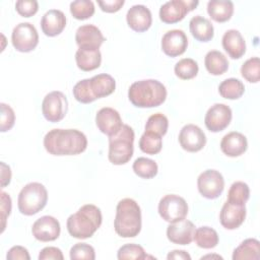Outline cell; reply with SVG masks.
Returning a JSON list of instances; mask_svg holds the SVG:
<instances>
[{
  "instance_id": "40",
  "label": "cell",
  "mask_w": 260,
  "mask_h": 260,
  "mask_svg": "<svg viewBox=\"0 0 260 260\" xmlns=\"http://www.w3.org/2000/svg\"><path fill=\"white\" fill-rule=\"evenodd\" d=\"M75 100L81 104H89L94 102L96 99L92 94L89 84V78L79 80L72 89Z\"/></svg>"
},
{
  "instance_id": "14",
  "label": "cell",
  "mask_w": 260,
  "mask_h": 260,
  "mask_svg": "<svg viewBox=\"0 0 260 260\" xmlns=\"http://www.w3.org/2000/svg\"><path fill=\"white\" fill-rule=\"evenodd\" d=\"M60 222L54 216L44 215L38 218L31 226L32 236L41 242H52L59 238Z\"/></svg>"
},
{
  "instance_id": "10",
  "label": "cell",
  "mask_w": 260,
  "mask_h": 260,
  "mask_svg": "<svg viewBox=\"0 0 260 260\" xmlns=\"http://www.w3.org/2000/svg\"><path fill=\"white\" fill-rule=\"evenodd\" d=\"M197 0H171L159 8V18L162 22L173 24L181 21L186 14L198 5Z\"/></svg>"
},
{
  "instance_id": "37",
  "label": "cell",
  "mask_w": 260,
  "mask_h": 260,
  "mask_svg": "<svg viewBox=\"0 0 260 260\" xmlns=\"http://www.w3.org/2000/svg\"><path fill=\"white\" fill-rule=\"evenodd\" d=\"M168 128H169V120L161 113H156V114L151 115L147 119L146 124H145L146 132H152L161 137L164 135H166Z\"/></svg>"
},
{
  "instance_id": "23",
  "label": "cell",
  "mask_w": 260,
  "mask_h": 260,
  "mask_svg": "<svg viewBox=\"0 0 260 260\" xmlns=\"http://www.w3.org/2000/svg\"><path fill=\"white\" fill-rule=\"evenodd\" d=\"M66 26V16L58 9H50L41 20L43 32L48 37H56L60 35Z\"/></svg>"
},
{
  "instance_id": "8",
  "label": "cell",
  "mask_w": 260,
  "mask_h": 260,
  "mask_svg": "<svg viewBox=\"0 0 260 260\" xmlns=\"http://www.w3.org/2000/svg\"><path fill=\"white\" fill-rule=\"evenodd\" d=\"M68 111V101L62 91L54 90L46 94L42 102V113L45 119L52 123L64 119Z\"/></svg>"
},
{
  "instance_id": "5",
  "label": "cell",
  "mask_w": 260,
  "mask_h": 260,
  "mask_svg": "<svg viewBox=\"0 0 260 260\" xmlns=\"http://www.w3.org/2000/svg\"><path fill=\"white\" fill-rule=\"evenodd\" d=\"M135 134L132 127L127 124H123L120 131L109 137V160L116 166L127 164L134 151Z\"/></svg>"
},
{
  "instance_id": "22",
  "label": "cell",
  "mask_w": 260,
  "mask_h": 260,
  "mask_svg": "<svg viewBox=\"0 0 260 260\" xmlns=\"http://www.w3.org/2000/svg\"><path fill=\"white\" fill-rule=\"evenodd\" d=\"M222 48L232 59H240L246 53V42L238 29H228L221 39Z\"/></svg>"
},
{
  "instance_id": "4",
  "label": "cell",
  "mask_w": 260,
  "mask_h": 260,
  "mask_svg": "<svg viewBox=\"0 0 260 260\" xmlns=\"http://www.w3.org/2000/svg\"><path fill=\"white\" fill-rule=\"evenodd\" d=\"M141 209L132 198L120 200L116 207L114 229L122 238H134L141 231Z\"/></svg>"
},
{
  "instance_id": "36",
  "label": "cell",
  "mask_w": 260,
  "mask_h": 260,
  "mask_svg": "<svg viewBox=\"0 0 260 260\" xmlns=\"http://www.w3.org/2000/svg\"><path fill=\"white\" fill-rule=\"evenodd\" d=\"M70 13L78 20H85L94 14V4L90 0H76L70 3Z\"/></svg>"
},
{
  "instance_id": "42",
  "label": "cell",
  "mask_w": 260,
  "mask_h": 260,
  "mask_svg": "<svg viewBox=\"0 0 260 260\" xmlns=\"http://www.w3.org/2000/svg\"><path fill=\"white\" fill-rule=\"evenodd\" d=\"M1 106V119H0V131L6 132L9 131L15 123V114L13 109L4 103L0 104Z\"/></svg>"
},
{
  "instance_id": "29",
  "label": "cell",
  "mask_w": 260,
  "mask_h": 260,
  "mask_svg": "<svg viewBox=\"0 0 260 260\" xmlns=\"http://www.w3.org/2000/svg\"><path fill=\"white\" fill-rule=\"evenodd\" d=\"M204 65L206 70L212 75H221L229 69L226 57L217 50H211L205 55Z\"/></svg>"
},
{
  "instance_id": "26",
  "label": "cell",
  "mask_w": 260,
  "mask_h": 260,
  "mask_svg": "<svg viewBox=\"0 0 260 260\" xmlns=\"http://www.w3.org/2000/svg\"><path fill=\"white\" fill-rule=\"evenodd\" d=\"M90 89L95 99H102L112 94L116 88V81L113 76L101 73L89 78Z\"/></svg>"
},
{
  "instance_id": "11",
  "label": "cell",
  "mask_w": 260,
  "mask_h": 260,
  "mask_svg": "<svg viewBox=\"0 0 260 260\" xmlns=\"http://www.w3.org/2000/svg\"><path fill=\"white\" fill-rule=\"evenodd\" d=\"M197 188L204 198L215 199L221 195L224 189V179L218 171L209 169L199 175Z\"/></svg>"
},
{
  "instance_id": "31",
  "label": "cell",
  "mask_w": 260,
  "mask_h": 260,
  "mask_svg": "<svg viewBox=\"0 0 260 260\" xmlns=\"http://www.w3.org/2000/svg\"><path fill=\"white\" fill-rule=\"evenodd\" d=\"M218 92L226 100H238L244 94L245 85L238 78H228L219 84Z\"/></svg>"
},
{
  "instance_id": "38",
  "label": "cell",
  "mask_w": 260,
  "mask_h": 260,
  "mask_svg": "<svg viewBox=\"0 0 260 260\" xmlns=\"http://www.w3.org/2000/svg\"><path fill=\"white\" fill-rule=\"evenodd\" d=\"M242 76L249 82L257 83L260 79V60L258 57H252L246 60L241 67Z\"/></svg>"
},
{
  "instance_id": "15",
  "label": "cell",
  "mask_w": 260,
  "mask_h": 260,
  "mask_svg": "<svg viewBox=\"0 0 260 260\" xmlns=\"http://www.w3.org/2000/svg\"><path fill=\"white\" fill-rule=\"evenodd\" d=\"M95 124L99 130L109 137L117 134L123 126L119 112L110 107H105L98 111L95 115Z\"/></svg>"
},
{
  "instance_id": "25",
  "label": "cell",
  "mask_w": 260,
  "mask_h": 260,
  "mask_svg": "<svg viewBox=\"0 0 260 260\" xmlns=\"http://www.w3.org/2000/svg\"><path fill=\"white\" fill-rule=\"evenodd\" d=\"M77 67L82 71H92L101 66L102 54L100 49H82L78 48L75 53Z\"/></svg>"
},
{
  "instance_id": "7",
  "label": "cell",
  "mask_w": 260,
  "mask_h": 260,
  "mask_svg": "<svg viewBox=\"0 0 260 260\" xmlns=\"http://www.w3.org/2000/svg\"><path fill=\"white\" fill-rule=\"evenodd\" d=\"M157 210L164 220L174 223L186 218L188 204L183 197L176 194H168L159 200Z\"/></svg>"
},
{
  "instance_id": "50",
  "label": "cell",
  "mask_w": 260,
  "mask_h": 260,
  "mask_svg": "<svg viewBox=\"0 0 260 260\" xmlns=\"http://www.w3.org/2000/svg\"><path fill=\"white\" fill-rule=\"evenodd\" d=\"M213 257H215V258H217V259H222V257H221V256H219V255H206V256H203V257H201V259H206V258H213Z\"/></svg>"
},
{
  "instance_id": "30",
  "label": "cell",
  "mask_w": 260,
  "mask_h": 260,
  "mask_svg": "<svg viewBox=\"0 0 260 260\" xmlns=\"http://www.w3.org/2000/svg\"><path fill=\"white\" fill-rule=\"evenodd\" d=\"M193 240L202 249H212L217 246L219 241L216 231L210 226H200L195 230Z\"/></svg>"
},
{
  "instance_id": "45",
  "label": "cell",
  "mask_w": 260,
  "mask_h": 260,
  "mask_svg": "<svg viewBox=\"0 0 260 260\" xmlns=\"http://www.w3.org/2000/svg\"><path fill=\"white\" fill-rule=\"evenodd\" d=\"M62 251L57 247H46L41 250L39 260H63Z\"/></svg>"
},
{
  "instance_id": "33",
  "label": "cell",
  "mask_w": 260,
  "mask_h": 260,
  "mask_svg": "<svg viewBox=\"0 0 260 260\" xmlns=\"http://www.w3.org/2000/svg\"><path fill=\"white\" fill-rule=\"evenodd\" d=\"M139 148L146 154H156L162 148V138L152 132L144 131L139 139Z\"/></svg>"
},
{
  "instance_id": "27",
  "label": "cell",
  "mask_w": 260,
  "mask_h": 260,
  "mask_svg": "<svg viewBox=\"0 0 260 260\" xmlns=\"http://www.w3.org/2000/svg\"><path fill=\"white\" fill-rule=\"evenodd\" d=\"M207 13L216 22H225L234 13V3L230 0H210L207 3Z\"/></svg>"
},
{
  "instance_id": "3",
  "label": "cell",
  "mask_w": 260,
  "mask_h": 260,
  "mask_svg": "<svg viewBox=\"0 0 260 260\" xmlns=\"http://www.w3.org/2000/svg\"><path fill=\"white\" fill-rule=\"evenodd\" d=\"M166 86L156 79H143L133 82L128 89V98L137 108H155L167 99Z\"/></svg>"
},
{
  "instance_id": "9",
  "label": "cell",
  "mask_w": 260,
  "mask_h": 260,
  "mask_svg": "<svg viewBox=\"0 0 260 260\" xmlns=\"http://www.w3.org/2000/svg\"><path fill=\"white\" fill-rule=\"evenodd\" d=\"M11 42L16 51L28 53L35 50L39 44L38 30L29 22H20L12 30Z\"/></svg>"
},
{
  "instance_id": "39",
  "label": "cell",
  "mask_w": 260,
  "mask_h": 260,
  "mask_svg": "<svg viewBox=\"0 0 260 260\" xmlns=\"http://www.w3.org/2000/svg\"><path fill=\"white\" fill-rule=\"evenodd\" d=\"M117 258L119 260H143L147 258V255L140 245L126 244L119 248Z\"/></svg>"
},
{
  "instance_id": "43",
  "label": "cell",
  "mask_w": 260,
  "mask_h": 260,
  "mask_svg": "<svg viewBox=\"0 0 260 260\" xmlns=\"http://www.w3.org/2000/svg\"><path fill=\"white\" fill-rule=\"evenodd\" d=\"M15 9L22 17H30L39 10V3L36 0H18L15 3Z\"/></svg>"
},
{
  "instance_id": "19",
  "label": "cell",
  "mask_w": 260,
  "mask_h": 260,
  "mask_svg": "<svg viewBox=\"0 0 260 260\" xmlns=\"http://www.w3.org/2000/svg\"><path fill=\"white\" fill-rule=\"evenodd\" d=\"M195 225L188 219L170 223L167 229V238L171 243L177 245H189L193 241Z\"/></svg>"
},
{
  "instance_id": "28",
  "label": "cell",
  "mask_w": 260,
  "mask_h": 260,
  "mask_svg": "<svg viewBox=\"0 0 260 260\" xmlns=\"http://www.w3.org/2000/svg\"><path fill=\"white\" fill-rule=\"evenodd\" d=\"M260 243L258 240L249 238L244 240L233 252V260H259Z\"/></svg>"
},
{
  "instance_id": "17",
  "label": "cell",
  "mask_w": 260,
  "mask_h": 260,
  "mask_svg": "<svg viewBox=\"0 0 260 260\" xmlns=\"http://www.w3.org/2000/svg\"><path fill=\"white\" fill-rule=\"evenodd\" d=\"M75 41L82 49H100L106 41L101 29L93 24H83L75 32Z\"/></svg>"
},
{
  "instance_id": "34",
  "label": "cell",
  "mask_w": 260,
  "mask_h": 260,
  "mask_svg": "<svg viewBox=\"0 0 260 260\" xmlns=\"http://www.w3.org/2000/svg\"><path fill=\"white\" fill-rule=\"evenodd\" d=\"M250 198V188L249 186L242 181L234 182L228 192V201L239 204L245 205L246 202Z\"/></svg>"
},
{
  "instance_id": "44",
  "label": "cell",
  "mask_w": 260,
  "mask_h": 260,
  "mask_svg": "<svg viewBox=\"0 0 260 260\" xmlns=\"http://www.w3.org/2000/svg\"><path fill=\"white\" fill-rule=\"evenodd\" d=\"M11 198L9 194L4 191H1V219H2V230L1 233L4 232L6 228V219L11 212Z\"/></svg>"
},
{
  "instance_id": "49",
  "label": "cell",
  "mask_w": 260,
  "mask_h": 260,
  "mask_svg": "<svg viewBox=\"0 0 260 260\" xmlns=\"http://www.w3.org/2000/svg\"><path fill=\"white\" fill-rule=\"evenodd\" d=\"M168 260H191V256L184 250H173L171 251L168 256Z\"/></svg>"
},
{
  "instance_id": "18",
  "label": "cell",
  "mask_w": 260,
  "mask_h": 260,
  "mask_svg": "<svg viewBox=\"0 0 260 260\" xmlns=\"http://www.w3.org/2000/svg\"><path fill=\"white\" fill-rule=\"evenodd\" d=\"M246 218V206L232 202H226L222 205L219 212L220 224L226 230H236L242 225Z\"/></svg>"
},
{
  "instance_id": "32",
  "label": "cell",
  "mask_w": 260,
  "mask_h": 260,
  "mask_svg": "<svg viewBox=\"0 0 260 260\" xmlns=\"http://www.w3.org/2000/svg\"><path fill=\"white\" fill-rule=\"evenodd\" d=\"M132 169L134 173L142 179H151L157 175L158 167L157 164L147 157H138L134 160Z\"/></svg>"
},
{
  "instance_id": "2",
  "label": "cell",
  "mask_w": 260,
  "mask_h": 260,
  "mask_svg": "<svg viewBox=\"0 0 260 260\" xmlns=\"http://www.w3.org/2000/svg\"><path fill=\"white\" fill-rule=\"evenodd\" d=\"M102 221L101 209L93 204H84L75 213L69 215L66 226L71 237L82 240L92 237Z\"/></svg>"
},
{
  "instance_id": "35",
  "label": "cell",
  "mask_w": 260,
  "mask_h": 260,
  "mask_svg": "<svg viewBox=\"0 0 260 260\" xmlns=\"http://www.w3.org/2000/svg\"><path fill=\"white\" fill-rule=\"evenodd\" d=\"M198 63L192 58H183L179 60L174 68L177 77L183 80L194 78L198 74Z\"/></svg>"
},
{
  "instance_id": "6",
  "label": "cell",
  "mask_w": 260,
  "mask_h": 260,
  "mask_svg": "<svg viewBox=\"0 0 260 260\" xmlns=\"http://www.w3.org/2000/svg\"><path fill=\"white\" fill-rule=\"evenodd\" d=\"M48 202V191L46 187L39 182L26 184L19 192L17 206L20 213L24 215H34L40 212Z\"/></svg>"
},
{
  "instance_id": "41",
  "label": "cell",
  "mask_w": 260,
  "mask_h": 260,
  "mask_svg": "<svg viewBox=\"0 0 260 260\" xmlns=\"http://www.w3.org/2000/svg\"><path fill=\"white\" fill-rule=\"evenodd\" d=\"M69 256L71 260L85 259V260H94L95 252L92 246L86 243H76L70 249Z\"/></svg>"
},
{
  "instance_id": "47",
  "label": "cell",
  "mask_w": 260,
  "mask_h": 260,
  "mask_svg": "<svg viewBox=\"0 0 260 260\" xmlns=\"http://www.w3.org/2000/svg\"><path fill=\"white\" fill-rule=\"evenodd\" d=\"M124 0H105V1H98L99 6L104 12L114 13L119 11L122 6L124 5Z\"/></svg>"
},
{
  "instance_id": "16",
  "label": "cell",
  "mask_w": 260,
  "mask_h": 260,
  "mask_svg": "<svg viewBox=\"0 0 260 260\" xmlns=\"http://www.w3.org/2000/svg\"><path fill=\"white\" fill-rule=\"evenodd\" d=\"M188 38L182 29L168 30L161 39V50L169 57H177L185 53Z\"/></svg>"
},
{
  "instance_id": "21",
  "label": "cell",
  "mask_w": 260,
  "mask_h": 260,
  "mask_svg": "<svg viewBox=\"0 0 260 260\" xmlns=\"http://www.w3.org/2000/svg\"><path fill=\"white\" fill-rule=\"evenodd\" d=\"M248 148V141L244 134L232 131L225 134L220 141V149L221 151L230 156L237 157L242 155Z\"/></svg>"
},
{
  "instance_id": "48",
  "label": "cell",
  "mask_w": 260,
  "mask_h": 260,
  "mask_svg": "<svg viewBox=\"0 0 260 260\" xmlns=\"http://www.w3.org/2000/svg\"><path fill=\"white\" fill-rule=\"evenodd\" d=\"M11 181V170L4 161H1V186L2 188L9 185Z\"/></svg>"
},
{
  "instance_id": "1",
  "label": "cell",
  "mask_w": 260,
  "mask_h": 260,
  "mask_svg": "<svg viewBox=\"0 0 260 260\" xmlns=\"http://www.w3.org/2000/svg\"><path fill=\"white\" fill-rule=\"evenodd\" d=\"M45 149L53 155H76L87 147V138L77 129H52L44 137Z\"/></svg>"
},
{
  "instance_id": "46",
  "label": "cell",
  "mask_w": 260,
  "mask_h": 260,
  "mask_svg": "<svg viewBox=\"0 0 260 260\" xmlns=\"http://www.w3.org/2000/svg\"><path fill=\"white\" fill-rule=\"evenodd\" d=\"M7 260H29L30 256L26 248L22 246H13L6 254Z\"/></svg>"
},
{
  "instance_id": "12",
  "label": "cell",
  "mask_w": 260,
  "mask_h": 260,
  "mask_svg": "<svg viewBox=\"0 0 260 260\" xmlns=\"http://www.w3.org/2000/svg\"><path fill=\"white\" fill-rule=\"evenodd\" d=\"M233 118L232 109L224 104H214L206 112L204 123L210 132H220L231 123Z\"/></svg>"
},
{
  "instance_id": "24",
  "label": "cell",
  "mask_w": 260,
  "mask_h": 260,
  "mask_svg": "<svg viewBox=\"0 0 260 260\" xmlns=\"http://www.w3.org/2000/svg\"><path fill=\"white\" fill-rule=\"evenodd\" d=\"M190 32L193 38L199 42H209L214 36V28L209 19L196 15L190 19L189 22Z\"/></svg>"
},
{
  "instance_id": "13",
  "label": "cell",
  "mask_w": 260,
  "mask_h": 260,
  "mask_svg": "<svg viewBox=\"0 0 260 260\" xmlns=\"http://www.w3.org/2000/svg\"><path fill=\"white\" fill-rule=\"evenodd\" d=\"M179 143L188 152H197L206 144V135L203 130L194 124L185 125L179 133Z\"/></svg>"
},
{
  "instance_id": "20",
  "label": "cell",
  "mask_w": 260,
  "mask_h": 260,
  "mask_svg": "<svg viewBox=\"0 0 260 260\" xmlns=\"http://www.w3.org/2000/svg\"><path fill=\"white\" fill-rule=\"evenodd\" d=\"M126 20L131 29L137 32H143L151 26L152 15L146 6L137 4L129 8L126 14Z\"/></svg>"
}]
</instances>
